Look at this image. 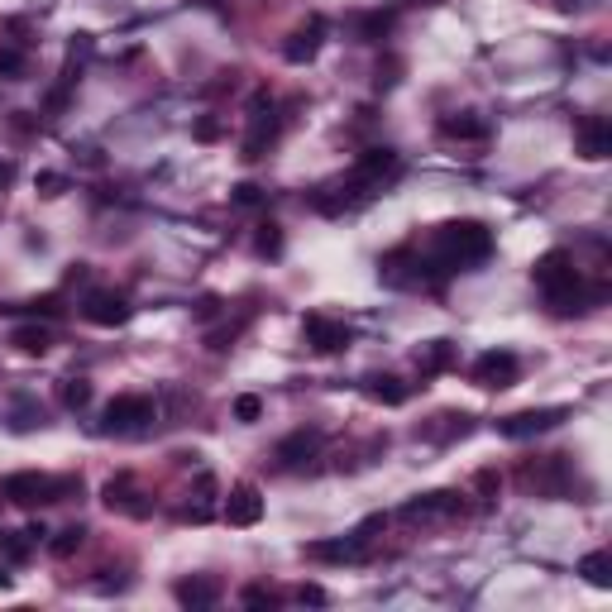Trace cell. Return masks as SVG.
Here are the masks:
<instances>
[{
	"label": "cell",
	"mask_w": 612,
	"mask_h": 612,
	"mask_svg": "<svg viewBox=\"0 0 612 612\" xmlns=\"http://www.w3.org/2000/svg\"><path fill=\"white\" fill-rule=\"evenodd\" d=\"M15 431H34V426H44V407L34 402V397H15V421H10Z\"/></svg>",
	"instance_id": "obj_28"
},
{
	"label": "cell",
	"mask_w": 612,
	"mask_h": 612,
	"mask_svg": "<svg viewBox=\"0 0 612 612\" xmlns=\"http://www.w3.org/2000/svg\"><path fill=\"white\" fill-rule=\"evenodd\" d=\"M91 34H77V39H72V44H67V63H82V58H91Z\"/></svg>",
	"instance_id": "obj_33"
},
{
	"label": "cell",
	"mask_w": 612,
	"mask_h": 612,
	"mask_svg": "<svg viewBox=\"0 0 612 612\" xmlns=\"http://www.w3.org/2000/svg\"><path fill=\"white\" fill-rule=\"evenodd\" d=\"M34 187H39V197H63L67 177L63 173H39V182H34Z\"/></svg>",
	"instance_id": "obj_32"
},
{
	"label": "cell",
	"mask_w": 612,
	"mask_h": 612,
	"mask_svg": "<svg viewBox=\"0 0 612 612\" xmlns=\"http://www.w3.org/2000/svg\"><path fill=\"white\" fill-rule=\"evenodd\" d=\"M306 560H321V565H359L364 560V536H340V541H311Z\"/></svg>",
	"instance_id": "obj_13"
},
{
	"label": "cell",
	"mask_w": 612,
	"mask_h": 612,
	"mask_svg": "<svg viewBox=\"0 0 612 612\" xmlns=\"http://www.w3.org/2000/svg\"><path fill=\"white\" fill-rule=\"evenodd\" d=\"M82 541H87V526H63V531L48 541V550H53L58 560H67V555H77V550H82Z\"/></svg>",
	"instance_id": "obj_27"
},
{
	"label": "cell",
	"mask_w": 612,
	"mask_h": 612,
	"mask_svg": "<svg viewBox=\"0 0 612 612\" xmlns=\"http://www.w3.org/2000/svg\"><path fill=\"white\" fill-rule=\"evenodd\" d=\"M173 598L182 608H211L220 598V584L216 579H206V574H192V579H177L173 584Z\"/></svg>",
	"instance_id": "obj_16"
},
{
	"label": "cell",
	"mask_w": 612,
	"mask_h": 612,
	"mask_svg": "<svg viewBox=\"0 0 612 612\" xmlns=\"http://www.w3.org/2000/svg\"><path fill=\"white\" fill-rule=\"evenodd\" d=\"M302 335H306V345L316 354H340V350H350V326L345 321H330V316H321V311H311L302 321Z\"/></svg>",
	"instance_id": "obj_7"
},
{
	"label": "cell",
	"mask_w": 612,
	"mask_h": 612,
	"mask_svg": "<svg viewBox=\"0 0 612 612\" xmlns=\"http://www.w3.org/2000/svg\"><path fill=\"white\" fill-rule=\"evenodd\" d=\"M364 393H369L373 402H383V407H402V402L412 397V388H407L397 373H369V378H364Z\"/></svg>",
	"instance_id": "obj_18"
},
{
	"label": "cell",
	"mask_w": 612,
	"mask_h": 612,
	"mask_svg": "<svg viewBox=\"0 0 612 612\" xmlns=\"http://www.w3.org/2000/svg\"><path fill=\"white\" fill-rule=\"evenodd\" d=\"M254 249H259L263 259H278L283 254V230L268 220V225H259V240H254Z\"/></svg>",
	"instance_id": "obj_30"
},
{
	"label": "cell",
	"mask_w": 612,
	"mask_h": 612,
	"mask_svg": "<svg viewBox=\"0 0 612 612\" xmlns=\"http://www.w3.org/2000/svg\"><path fill=\"white\" fill-rule=\"evenodd\" d=\"M440 134H445V139H483V134H488V120H479L474 110H459V115H445V120H440Z\"/></svg>",
	"instance_id": "obj_19"
},
{
	"label": "cell",
	"mask_w": 612,
	"mask_h": 612,
	"mask_svg": "<svg viewBox=\"0 0 612 612\" xmlns=\"http://www.w3.org/2000/svg\"><path fill=\"white\" fill-rule=\"evenodd\" d=\"M87 402H91V383H87V378H63V407L82 412Z\"/></svg>",
	"instance_id": "obj_29"
},
{
	"label": "cell",
	"mask_w": 612,
	"mask_h": 612,
	"mask_svg": "<svg viewBox=\"0 0 612 612\" xmlns=\"http://www.w3.org/2000/svg\"><path fill=\"white\" fill-rule=\"evenodd\" d=\"M574 149H579V158H589V163H603L612 153V125L603 115H589L579 125V134H574Z\"/></svg>",
	"instance_id": "obj_12"
},
{
	"label": "cell",
	"mask_w": 612,
	"mask_h": 612,
	"mask_svg": "<svg viewBox=\"0 0 612 612\" xmlns=\"http://www.w3.org/2000/svg\"><path fill=\"white\" fill-rule=\"evenodd\" d=\"M82 316H87L91 326L115 330V326H125V321L134 316V306H130L125 292H115V287H96V292H87V302H82Z\"/></svg>",
	"instance_id": "obj_5"
},
{
	"label": "cell",
	"mask_w": 612,
	"mask_h": 612,
	"mask_svg": "<svg viewBox=\"0 0 612 612\" xmlns=\"http://www.w3.org/2000/svg\"><path fill=\"white\" fill-rule=\"evenodd\" d=\"M393 29V15L388 10H373V15H359L354 20V34H359V44H383V34Z\"/></svg>",
	"instance_id": "obj_24"
},
{
	"label": "cell",
	"mask_w": 612,
	"mask_h": 612,
	"mask_svg": "<svg viewBox=\"0 0 612 612\" xmlns=\"http://www.w3.org/2000/svg\"><path fill=\"white\" fill-rule=\"evenodd\" d=\"M450 364H455V345L450 340H431V345L416 350V369L421 373H445Z\"/></svg>",
	"instance_id": "obj_22"
},
{
	"label": "cell",
	"mask_w": 612,
	"mask_h": 612,
	"mask_svg": "<svg viewBox=\"0 0 612 612\" xmlns=\"http://www.w3.org/2000/svg\"><path fill=\"white\" fill-rule=\"evenodd\" d=\"M24 541H29V546L48 541V526H44V522H29V526H24Z\"/></svg>",
	"instance_id": "obj_38"
},
{
	"label": "cell",
	"mask_w": 612,
	"mask_h": 612,
	"mask_svg": "<svg viewBox=\"0 0 612 612\" xmlns=\"http://www.w3.org/2000/svg\"><path fill=\"white\" fill-rule=\"evenodd\" d=\"M0 77L5 82H24L29 77V53L15 44H0Z\"/></svg>",
	"instance_id": "obj_25"
},
{
	"label": "cell",
	"mask_w": 612,
	"mask_h": 612,
	"mask_svg": "<svg viewBox=\"0 0 612 612\" xmlns=\"http://www.w3.org/2000/svg\"><path fill=\"white\" fill-rule=\"evenodd\" d=\"M225 522L230 526H259L263 522V493L254 483H235L225 498Z\"/></svg>",
	"instance_id": "obj_9"
},
{
	"label": "cell",
	"mask_w": 612,
	"mask_h": 612,
	"mask_svg": "<svg viewBox=\"0 0 612 612\" xmlns=\"http://www.w3.org/2000/svg\"><path fill=\"white\" fill-rule=\"evenodd\" d=\"M5 311H29V316H44V321H53V316H63V297H58V292H44V297H29V302L5 306Z\"/></svg>",
	"instance_id": "obj_26"
},
{
	"label": "cell",
	"mask_w": 612,
	"mask_h": 612,
	"mask_svg": "<svg viewBox=\"0 0 612 612\" xmlns=\"http://www.w3.org/2000/svg\"><path fill=\"white\" fill-rule=\"evenodd\" d=\"M517 373H522V364H517V354L512 350H488V354H479V364H474V383L503 393V388L517 383Z\"/></svg>",
	"instance_id": "obj_6"
},
{
	"label": "cell",
	"mask_w": 612,
	"mask_h": 612,
	"mask_svg": "<svg viewBox=\"0 0 612 612\" xmlns=\"http://www.w3.org/2000/svg\"><path fill=\"white\" fill-rule=\"evenodd\" d=\"M321 44H326V20H306L302 29H292V39L283 44V58L292 67H306L321 53Z\"/></svg>",
	"instance_id": "obj_11"
},
{
	"label": "cell",
	"mask_w": 612,
	"mask_h": 612,
	"mask_svg": "<svg viewBox=\"0 0 612 612\" xmlns=\"http://www.w3.org/2000/svg\"><path fill=\"white\" fill-rule=\"evenodd\" d=\"M263 416V402L254 393H244V397H235V421H244V426H254Z\"/></svg>",
	"instance_id": "obj_31"
},
{
	"label": "cell",
	"mask_w": 612,
	"mask_h": 612,
	"mask_svg": "<svg viewBox=\"0 0 612 612\" xmlns=\"http://www.w3.org/2000/svg\"><path fill=\"white\" fill-rule=\"evenodd\" d=\"M153 421V397L144 393H120L106 402V412H101V431L106 436H130V431H144Z\"/></svg>",
	"instance_id": "obj_3"
},
{
	"label": "cell",
	"mask_w": 612,
	"mask_h": 612,
	"mask_svg": "<svg viewBox=\"0 0 612 612\" xmlns=\"http://www.w3.org/2000/svg\"><path fill=\"white\" fill-rule=\"evenodd\" d=\"M297 598H302V603H326V589H321V584H302Z\"/></svg>",
	"instance_id": "obj_37"
},
{
	"label": "cell",
	"mask_w": 612,
	"mask_h": 612,
	"mask_svg": "<svg viewBox=\"0 0 612 612\" xmlns=\"http://www.w3.org/2000/svg\"><path fill=\"white\" fill-rule=\"evenodd\" d=\"M259 201H263V192L254 182H240V187H235V206H259Z\"/></svg>",
	"instance_id": "obj_34"
},
{
	"label": "cell",
	"mask_w": 612,
	"mask_h": 612,
	"mask_svg": "<svg viewBox=\"0 0 612 612\" xmlns=\"http://www.w3.org/2000/svg\"><path fill=\"white\" fill-rule=\"evenodd\" d=\"M565 474H569L565 455H550V459H541V464H526V469H522V479L531 483L536 493H546V498H560V493H569Z\"/></svg>",
	"instance_id": "obj_10"
},
{
	"label": "cell",
	"mask_w": 612,
	"mask_h": 612,
	"mask_svg": "<svg viewBox=\"0 0 612 612\" xmlns=\"http://www.w3.org/2000/svg\"><path fill=\"white\" fill-rule=\"evenodd\" d=\"M240 598H244V603H249V608H273V593H268V589H259V584H254V589H244Z\"/></svg>",
	"instance_id": "obj_35"
},
{
	"label": "cell",
	"mask_w": 612,
	"mask_h": 612,
	"mask_svg": "<svg viewBox=\"0 0 612 612\" xmlns=\"http://www.w3.org/2000/svg\"><path fill=\"white\" fill-rule=\"evenodd\" d=\"M101 498H106L110 512H130V517H149V503H139L144 493L134 488L130 474H120V479H110L106 488H101Z\"/></svg>",
	"instance_id": "obj_15"
},
{
	"label": "cell",
	"mask_w": 612,
	"mask_h": 612,
	"mask_svg": "<svg viewBox=\"0 0 612 612\" xmlns=\"http://www.w3.org/2000/svg\"><path fill=\"white\" fill-rule=\"evenodd\" d=\"M10 345H15L20 354H48V345H53V330L39 326V321H34V326H15V330H10Z\"/></svg>",
	"instance_id": "obj_21"
},
{
	"label": "cell",
	"mask_w": 612,
	"mask_h": 612,
	"mask_svg": "<svg viewBox=\"0 0 612 612\" xmlns=\"http://www.w3.org/2000/svg\"><path fill=\"white\" fill-rule=\"evenodd\" d=\"M72 493H82V479H48V474H10L5 479V498L15 507H48Z\"/></svg>",
	"instance_id": "obj_2"
},
{
	"label": "cell",
	"mask_w": 612,
	"mask_h": 612,
	"mask_svg": "<svg viewBox=\"0 0 612 612\" xmlns=\"http://www.w3.org/2000/svg\"><path fill=\"white\" fill-rule=\"evenodd\" d=\"M493 254V230L479 225V220H450V225H436L431 240H426V254L416 249V278H445V273H459L469 263H483Z\"/></svg>",
	"instance_id": "obj_1"
},
{
	"label": "cell",
	"mask_w": 612,
	"mask_h": 612,
	"mask_svg": "<svg viewBox=\"0 0 612 612\" xmlns=\"http://www.w3.org/2000/svg\"><path fill=\"white\" fill-rule=\"evenodd\" d=\"M316 450H321V431H292V436L278 445V464H283V469H297L306 459H316Z\"/></svg>",
	"instance_id": "obj_17"
},
{
	"label": "cell",
	"mask_w": 612,
	"mask_h": 612,
	"mask_svg": "<svg viewBox=\"0 0 612 612\" xmlns=\"http://www.w3.org/2000/svg\"><path fill=\"white\" fill-rule=\"evenodd\" d=\"M201 139V144H211V139H220V120H211V115H206V120H197V130H192Z\"/></svg>",
	"instance_id": "obj_36"
},
{
	"label": "cell",
	"mask_w": 612,
	"mask_h": 612,
	"mask_svg": "<svg viewBox=\"0 0 612 612\" xmlns=\"http://www.w3.org/2000/svg\"><path fill=\"white\" fill-rule=\"evenodd\" d=\"M459 493H450V488H440V493H421V498H412V503L402 507V517L407 522H426V517H455L459 512Z\"/></svg>",
	"instance_id": "obj_14"
},
{
	"label": "cell",
	"mask_w": 612,
	"mask_h": 612,
	"mask_svg": "<svg viewBox=\"0 0 612 612\" xmlns=\"http://www.w3.org/2000/svg\"><path fill=\"white\" fill-rule=\"evenodd\" d=\"M560 421H569V407H531V412H512L498 421V431L507 440H526V436H546Z\"/></svg>",
	"instance_id": "obj_4"
},
{
	"label": "cell",
	"mask_w": 612,
	"mask_h": 612,
	"mask_svg": "<svg viewBox=\"0 0 612 612\" xmlns=\"http://www.w3.org/2000/svg\"><path fill=\"white\" fill-rule=\"evenodd\" d=\"M15 182V163H0V187H10Z\"/></svg>",
	"instance_id": "obj_40"
},
{
	"label": "cell",
	"mask_w": 612,
	"mask_h": 612,
	"mask_svg": "<svg viewBox=\"0 0 612 612\" xmlns=\"http://www.w3.org/2000/svg\"><path fill=\"white\" fill-rule=\"evenodd\" d=\"M216 311H220V302H216V297H201V306H197V316H201V321H211Z\"/></svg>",
	"instance_id": "obj_39"
},
{
	"label": "cell",
	"mask_w": 612,
	"mask_h": 612,
	"mask_svg": "<svg viewBox=\"0 0 612 612\" xmlns=\"http://www.w3.org/2000/svg\"><path fill=\"white\" fill-rule=\"evenodd\" d=\"M436 421H440V426H421V436H426V440H436V445H445V440L469 436V431H474V421H469L464 412H440Z\"/></svg>",
	"instance_id": "obj_20"
},
{
	"label": "cell",
	"mask_w": 612,
	"mask_h": 612,
	"mask_svg": "<svg viewBox=\"0 0 612 612\" xmlns=\"http://www.w3.org/2000/svg\"><path fill=\"white\" fill-rule=\"evenodd\" d=\"M397 153L393 149H364L359 153V163H354L350 182L354 187H378V182H388V177H397Z\"/></svg>",
	"instance_id": "obj_8"
},
{
	"label": "cell",
	"mask_w": 612,
	"mask_h": 612,
	"mask_svg": "<svg viewBox=\"0 0 612 612\" xmlns=\"http://www.w3.org/2000/svg\"><path fill=\"white\" fill-rule=\"evenodd\" d=\"M579 574L589 579L593 589H612V555H608V550H593V555H584V560H579Z\"/></svg>",
	"instance_id": "obj_23"
}]
</instances>
